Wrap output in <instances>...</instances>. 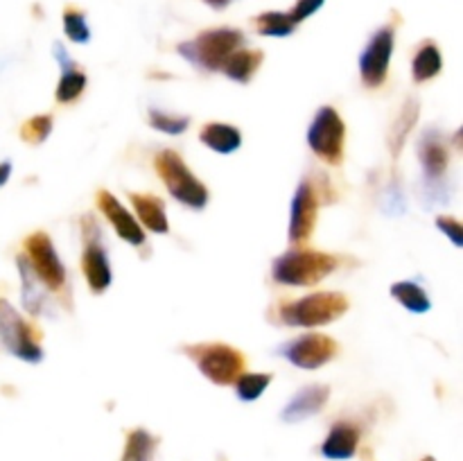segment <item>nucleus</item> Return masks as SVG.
Listing matches in <instances>:
<instances>
[{
  "label": "nucleus",
  "mask_w": 463,
  "mask_h": 461,
  "mask_svg": "<svg viewBox=\"0 0 463 461\" xmlns=\"http://www.w3.org/2000/svg\"><path fill=\"white\" fill-rule=\"evenodd\" d=\"M337 269V258L312 249H289L271 262V278L289 287H310Z\"/></svg>",
  "instance_id": "nucleus-1"
},
{
  "label": "nucleus",
  "mask_w": 463,
  "mask_h": 461,
  "mask_svg": "<svg viewBox=\"0 0 463 461\" xmlns=\"http://www.w3.org/2000/svg\"><path fill=\"white\" fill-rule=\"evenodd\" d=\"M244 43V34L235 27H217V30L202 32L194 39L184 41L176 45V52L193 66L202 68V71L215 72L222 71L226 59L240 50Z\"/></svg>",
  "instance_id": "nucleus-2"
},
{
  "label": "nucleus",
  "mask_w": 463,
  "mask_h": 461,
  "mask_svg": "<svg viewBox=\"0 0 463 461\" xmlns=\"http://www.w3.org/2000/svg\"><path fill=\"white\" fill-rule=\"evenodd\" d=\"M154 167L161 174L163 183L170 190L172 197L176 199L184 206L193 208V211H203L211 199L206 185L194 176V172L190 170L184 163V158L175 152V149H163L154 158Z\"/></svg>",
  "instance_id": "nucleus-3"
},
{
  "label": "nucleus",
  "mask_w": 463,
  "mask_h": 461,
  "mask_svg": "<svg viewBox=\"0 0 463 461\" xmlns=\"http://www.w3.org/2000/svg\"><path fill=\"white\" fill-rule=\"evenodd\" d=\"M348 298L342 292H315L280 307V321L294 328L328 325L346 315Z\"/></svg>",
  "instance_id": "nucleus-4"
},
{
  "label": "nucleus",
  "mask_w": 463,
  "mask_h": 461,
  "mask_svg": "<svg viewBox=\"0 0 463 461\" xmlns=\"http://www.w3.org/2000/svg\"><path fill=\"white\" fill-rule=\"evenodd\" d=\"M185 353L190 360L197 362L199 371L220 387L233 384L240 373H244V355L238 348L226 346V343H199V346L185 348Z\"/></svg>",
  "instance_id": "nucleus-5"
},
{
  "label": "nucleus",
  "mask_w": 463,
  "mask_h": 461,
  "mask_svg": "<svg viewBox=\"0 0 463 461\" xmlns=\"http://www.w3.org/2000/svg\"><path fill=\"white\" fill-rule=\"evenodd\" d=\"M0 343L23 362L39 364L43 360V348L36 342V334L5 298H0Z\"/></svg>",
  "instance_id": "nucleus-6"
},
{
  "label": "nucleus",
  "mask_w": 463,
  "mask_h": 461,
  "mask_svg": "<svg viewBox=\"0 0 463 461\" xmlns=\"http://www.w3.org/2000/svg\"><path fill=\"white\" fill-rule=\"evenodd\" d=\"M344 140H346V125L342 116L333 107H321L307 129V145L312 152L326 163H342Z\"/></svg>",
  "instance_id": "nucleus-7"
},
{
  "label": "nucleus",
  "mask_w": 463,
  "mask_h": 461,
  "mask_svg": "<svg viewBox=\"0 0 463 461\" xmlns=\"http://www.w3.org/2000/svg\"><path fill=\"white\" fill-rule=\"evenodd\" d=\"M393 43H396V30L392 25H384L371 36L366 48L360 54V77L364 86L378 89L384 84L389 72V61L393 54Z\"/></svg>",
  "instance_id": "nucleus-8"
},
{
  "label": "nucleus",
  "mask_w": 463,
  "mask_h": 461,
  "mask_svg": "<svg viewBox=\"0 0 463 461\" xmlns=\"http://www.w3.org/2000/svg\"><path fill=\"white\" fill-rule=\"evenodd\" d=\"M25 258L41 283L50 289H59L66 283V267L54 249L52 240L43 230H36L25 240Z\"/></svg>",
  "instance_id": "nucleus-9"
},
{
  "label": "nucleus",
  "mask_w": 463,
  "mask_h": 461,
  "mask_svg": "<svg viewBox=\"0 0 463 461\" xmlns=\"http://www.w3.org/2000/svg\"><path fill=\"white\" fill-rule=\"evenodd\" d=\"M339 346L335 343L333 337L319 333L303 334V337L292 339V342L283 343L279 348L280 355L289 362V364L298 366V369L315 371L328 364L335 355H337Z\"/></svg>",
  "instance_id": "nucleus-10"
},
{
  "label": "nucleus",
  "mask_w": 463,
  "mask_h": 461,
  "mask_svg": "<svg viewBox=\"0 0 463 461\" xmlns=\"http://www.w3.org/2000/svg\"><path fill=\"white\" fill-rule=\"evenodd\" d=\"M84 253H81V271L86 276V283H89L90 292L102 294L107 292L109 285L113 280L111 262H109V253L104 249V244L99 242V230L95 226V221L90 217L84 220Z\"/></svg>",
  "instance_id": "nucleus-11"
},
{
  "label": "nucleus",
  "mask_w": 463,
  "mask_h": 461,
  "mask_svg": "<svg viewBox=\"0 0 463 461\" xmlns=\"http://www.w3.org/2000/svg\"><path fill=\"white\" fill-rule=\"evenodd\" d=\"M317 212H319V199L317 190L307 179L297 185L292 206H289V242L301 244L312 235L317 224Z\"/></svg>",
  "instance_id": "nucleus-12"
},
{
  "label": "nucleus",
  "mask_w": 463,
  "mask_h": 461,
  "mask_svg": "<svg viewBox=\"0 0 463 461\" xmlns=\"http://www.w3.org/2000/svg\"><path fill=\"white\" fill-rule=\"evenodd\" d=\"M419 161L423 167V179L425 181H443L450 163V152H448V143L439 129L423 131L419 138Z\"/></svg>",
  "instance_id": "nucleus-13"
},
{
  "label": "nucleus",
  "mask_w": 463,
  "mask_h": 461,
  "mask_svg": "<svg viewBox=\"0 0 463 461\" xmlns=\"http://www.w3.org/2000/svg\"><path fill=\"white\" fill-rule=\"evenodd\" d=\"M98 206L102 211V215L111 221V226L116 229V233L125 240L131 247H143L145 244V230L140 229L138 220L113 197L109 190H99L98 193Z\"/></svg>",
  "instance_id": "nucleus-14"
},
{
  "label": "nucleus",
  "mask_w": 463,
  "mask_h": 461,
  "mask_svg": "<svg viewBox=\"0 0 463 461\" xmlns=\"http://www.w3.org/2000/svg\"><path fill=\"white\" fill-rule=\"evenodd\" d=\"M330 400V387L328 384H307V387L298 389L288 405L280 411V419L285 423H301V420L312 419L319 414Z\"/></svg>",
  "instance_id": "nucleus-15"
},
{
  "label": "nucleus",
  "mask_w": 463,
  "mask_h": 461,
  "mask_svg": "<svg viewBox=\"0 0 463 461\" xmlns=\"http://www.w3.org/2000/svg\"><path fill=\"white\" fill-rule=\"evenodd\" d=\"M360 446V428L348 420H337L321 443V455L333 461L353 459Z\"/></svg>",
  "instance_id": "nucleus-16"
},
{
  "label": "nucleus",
  "mask_w": 463,
  "mask_h": 461,
  "mask_svg": "<svg viewBox=\"0 0 463 461\" xmlns=\"http://www.w3.org/2000/svg\"><path fill=\"white\" fill-rule=\"evenodd\" d=\"M129 199L136 215H138V220L143 221L152 233H158V235L170 233V221H167V212H165V203H163V199L152 197V194H138V193H131Z\"/></svg>",
  "instance_id": "nucleus-17"
},
{
  "label": "nucleus",
  "mask_w": 463,
  "mask_h": 461,
  "mask_svg": "<svg viewBox=\"0 0 463 461\" xmlns=\"http://www.w3.org/2000/svg\"><path fill=\"white\" fill-rule=\"evenodd\" d=\"M199 140L206 145L208 149L217 154H233L242 147V134L238 127L226 125V122H208L202 131H199Z\"/></svg>",
  "instance_id": "nucleus-18"
},
{
  "label": "nucleus",
  "mask_w": 463,
  "mask_h": 461,
  "mask_svg": "<svg viewBox=\"0 0 463 461\" xmlns=\"http://www.w3.org/2000/svg\"><path fill=\"white\" fill-rule=\"evenodd\" d=\"M16 265H18V274H21V298H23V307H25L30 315H41L48 306V298H45V289L41 287V280L39 276L34 274L32 269L30 260L25 256H18L16 258Z\"/></svg>",
  "instance_id": "nucleus-19"
},
{
  "label": "nucleus",
  "mask_w": 463,
  "mask_h": 461,
  "mask_svg": "<svg viewBox=\"0 0 463 461\" xmlns=\"http://www.w3.org/2000/svg\"><path fill=\"white\" fill-rule=\"evenodd\" d=\"M262 59H265V54L260 50H235L224 61L222 72L238 84H249L260 68Z\"/></svg>",
  "instance_id": "nucleus-20"
},
{
  "label": "nucleus",
  "mask_w": 463,
  "mask_h": 461,
  "mask_svg": "<svg viewBox=\"0 0 463 461\" xmlns=\"http://www.w3.org/2000/svg\"><path fill=\"white\" fill-rule=\"evenodd\" d=\"M443 59L439 52L437 43L432 41H425L419 48V52L414 54V61H411V75H414L416 84H423V81L434 80V77L441 72Z\"/></svg>",
  "instance_id": "nucleus-21"
},
{
  "label": "nucleus",
  "mask_w": 463,
  "mask_h": 461,
  "mask_svg": "<svg viewBox=\"0 0 463 461\" xmlns=\"http://www.w3.org/2000/svg\"><path fill=\"white\" fill-rule=\"evenodd\" d=\"M389 292H392V296L396 298L405 310L414 312V315H425V312H430V307H432L428 292H425L419 283H414V280L393 283Z\"/></svg>",
  "instance_id": "nucleus-22"
},
{
  "label": "nucleus",
  "mask_w": 463,
  "mask_h": 461,
  "mask_svg": "<svg viewBox=\"0 0 463 461\" xmlns=\"http://www.w3.org/2000/svg\"><path fill=\"white\" fill-rule=\"evenodd\" d=\"M416 120H419V102L411 98V99H407L405 107H402V111L398 113L396 122H392V131H389V147H392L393 156H398V154H401L402 145H405L410 131L414 129Z\"/></svg>",
  "instance_id": "nucleus-23"
},
{
  "label": "nucleus",
  "mask_w": 463,
  "mask_h": 461,
  "mask_svg": "<svg viewBox=\"0 0 463 461\" xmlns=\"http://www.w3.org/2000/svg\"><path fill=\"white\" fill-rule=\"evenodd\" d=\"M158 438L152 437L147 429L138 428L131 429L127 437L125 452H122L120 461H154V452H156Z\"/></svg>",
  "instance_id": "nucleus-24"
},
{
  "label": "nucleus",
  "mask_w": 463,
  "mask_h": 461,
  "mask_svg": "<svg viewBox=\"0 0 463 461\" xmlns=\"http://www.w3.org/2000/svg\"><path fill=\"white\" fill-rule=\"evenodd\" d=\"M256 27L262 36H289L297 30L289 12H265L256 16Z\"/></svg>",
  "instance_id": "nucleus-25"
},
{
  "label": "nucleus",
  "mask_w": 463,
  "mask_h": 461,
  "mask_svg": "<svg viewBox=\"0 0 463 461\" xmlns=\"http://www.w3.org/2000/svg\"><path fill=\"white\" fill-rule=\"evenodd\" d=\"M86 81L89 80H86V75L77 66L68 68V71H61V80H59L57 93H54L57 102H61V104L75 102V99L84 93Z\"/></svg>",
  "instance_id": "nucleus-26"
},
{
  "label": "nucleus",
  "mask_w": 463,
  "mask_h": 461,
  "mask_svg": "<svg viewBox=\"0 0 463 461\" xmlns=\"http://www.w3.org/2000/svg\"><path fill=\"white\" fill-rule=\"evenodd\" d=\"M269 384L271 373H240V378L235 380V391H238L240 400L253 402L267 391Z\"/></svg>",
  "instance_id": "nucleus-27"
},
{
  "label": "nucleus",
  "mask_w": 463,
  "mask_h": 461,
  "mask_svg": "<svg viewBox=\"0 0 463 461\" xmlns=\"http://www.w3.org/2000/svg\"><path fill=\"white\" fill-rule=\"evenodd\" d=\"M149 125L167 136H181L190 127V118L176 116V113H165L161 108H149Z\"/></svg>",
  "instance_id": "nucleus-28"
},
{
  "label": "nucleus",
  "mask_w": 463,
  "mask_h": 461,
  "mask_svg": "<svg viewBox=\"0 0 463 461\" xmlns=\"http://www.w3.org/2000/svg\"><path fill=\"white\" fill-rule=\"evenodd\" d=\"M63 30H66V36L72 43H89L90 41L89 23H86L84 14L77 12V9L68 7L63 12Z\"/></svg>",
  "instance_id": "nucleus-29"
},
{
  "label": "nucleus",
  "mask_w": 463,
  "mask_h": 461,
  "mask_svg": "<svg viewBox=\"0 0 463 461\" xmlns=\"http://www.w3.org/2000/svg\"><path fill=\"white\" fill-rule=\"evenodd\" d=\"M52 131V116H34L21 127V136L25 143H43Z\"/></svg>",
  "instance_id": "nucleus-30"
},
{
  "label": "nucleus",
  "mask_w": 463,
  "mask_h": 461,
  "mask_svg": "<svg viewBox=\"0 0 463 461\" xmlns=\"http://www.w3.org/2000/svg\"><path fill=\"white\" fill-rule=\"evenodd\" d=\"M437 229L441 230L443 235H448V238L452 240V244H455V247H463V226H461L459 220H455V217L441 215V217H437Z\"/></svg>",
  "instance_id": "nucleus-31"
},
{
  "label": "nucleus",
  "mask_w": 463,
  "mask_h": 461,
  "mask_svg": "<svg viewBox=\"0 0 463 461\" xmlns=\"http://www.w3.org/2000/svg\"><path fill=\"white\" fill-rule=\"evenodd\" d=\"M326 0H298L297 5H294V9L289 12V16H292V21L297 23H303L307 16H312L315 12H319L321 7H324Z\"/></svg>",
  "instance_id": "nucleus-32"
},
{
  "label": "nucleus",
  "mask_w": 463,
  "mask_h": 461,
  "mask_svg": "<svg viewBox=\"0 0 463 461\" xmlns=\"http://www.w3.org/2000/svg\"><path fill=\"white\" fill-rule=\"evenodd\" d=\"M9 176H12V163H7V161L0 163V188L7 183Z\"/></svg>",
  "instance_id": "nucleus-33"
},
{
  "label": "nucleus",
  "mask_w": 463,
  "mask_h": 461,
  "mask_svg": "<svg viewBox=\"0 0 463 461\" xmlns=\"http://www.w3.org/2000/svg\"><path fill=\"white\" fill-rule=\"evenodd\" d=\"M203 3H206V5H211L213 9H224L226 5L231 3V0H203Z\"/></svg>",
  "instance_id": "nucleus-34"
},
{
  "label": "nucleus",
  "mask_w": 463,
  "mask_h": 461,
  "mask_svg": "<svg viewBox=\"0 0 463 461\" xmlns=\"http://www.w3.org/2000/svg\"><path fill=\"white\" fill-rule=\"evenodd\" d=\"M423 461H437V459H434V456H425Z\"/></svg>",
  "instance_id": "nucleus-35"
}]
</instances>
